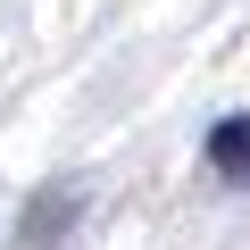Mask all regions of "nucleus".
I'll list each match as a JSON object with an SVG mask.
<instances>
[{"mask_svg":"<svg viewBox=\"0 0 250 250\" xmlns=\"http://www.w3.org/2000/svg\"><path fill=\"white\" fill-rule=\"evenodd\" d=\"M208 167L225 184H250V117H217V134H208Z\"/></svg>","mask_w":250,"mask_h":250,"instance_id":"obj_1","label":"nucleus"}]
</instances>
